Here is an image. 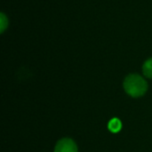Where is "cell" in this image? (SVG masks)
<instances>
[{
	"label": "cell",
	"mask_w": 152,
	"mask_h": 152,
	"mask_svg": "<svg viewBox=\"0 0 152 152\" xmlns=\"http://www.w3.org/2000/svg\"><path fill=\"white\" fill-rule=\"evenodd\" d=\"M124 89L126 93L134 98L141 97L148 90V83L138 74L128 75L124 81Z\"/></svg>",
	"instance_id": "obj_1"
},
{
	"label": "cell",
	"mask_w": 152,
	"mask_h": 152,
	"mask_svg": "<svg viewBox=\"0 0 152 152\" xmlns=\"http://www.w3.org/2000/svg\"><path fill=\"white\" fill-rule=\"evenodd\" d=\"M108 128L111 133H118L122 129V123L118 118H112L109 122Z\"/></svg>",
	"instance_id": "obj_3"
},
{
	"label": "cell",
	"mask_w": 152,
	"mask_h": 152,
	"mask_svg": "<svg viewBox=\"0 0 152 152\" xmlns=\"http://www.w3.org/2000/svg\"><path fill=\"white\" fill-rule=\"evenodd\" d=\"M7 25H8L7 17L2 12V13H1V17H0V31H1L2 33L6 29Z\"/></svg>",
	"instance_id": "obj_5"
},
{
	"label": "cell",
	"mask_w": 152,
	"mask_h": 152,
	"mask_svg": "<svg viewBox=\"0 0 152 152\" xmlns=\"http://www.w3.org/2000/svg\"><path fill=\"white\" fill-rule=\"evenodd\" d=\"M54 152H77V146L73 140L63 138L56 143Z\"/></svg>",
	"instance_id": "obj_2"
},
{
	"label": "cell",
	"mask_w": 152,
	"mask_h": 152,
	"mask_svg": "<svg viewBox=\"0 0 152 152\" xmlns=\"http://www.w3.org/2000/svg\"><path fill=\"white\" fill-rule=\"evenodd\" d=\"M142 72L148 78H152V58L148 59L142 66Z\"/></svg>",
	"instance_id": "obj_4"
}]
</instances>
